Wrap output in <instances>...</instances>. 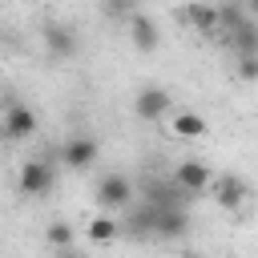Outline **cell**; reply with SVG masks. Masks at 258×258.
<instances>
[{
    "label": "cell",
    "instance_id": "obj_1",
    "mask_svg": "<svg viewBox=\"0 0 258 258\" xmlns=\"http://www.w3.org/2000/svg\"><path fill=\"white\" fill-rule=\"evenodd\" d=\"M149 210H153V218H149V238H161V242L185 238L189 214H185L181 202H177V206H153V202H149Z\"/></svg>",
    "mask_w": 258,
    "mask_h": 258
},
{
    "label": "cell",
    "instance_id": "obj_2",
    "mask_svg": "<svg viewBox=\"0 0 258 258\" xmlns=\"http://www.w3.org/2000/svg\"><path fill=\"white\" fill-rule=\"evenodd\" d=\"M40 40H44V48H48L52 60H73V56L81 52L77 28H73V24H60V20H48V24L40 28Z\"/></svg>",
    "mask_w": 258,
    "mask_h": 258
},
{
    "label": "cell",
    "instance_id": "obj_3",
    "mask_svg": "<svg viewBox=\"0 0 258 258\" xmlns=\"http://www.w3.org/2000/svg\"><path fill=\"white\" fill-rule=\"evenodd\" d=\"M93 198H97V206H105V210H129V202H133V181H129L125 173H105V177L97 181Z\"/></svg>",
    "mask_w": 258,
    "mask_h": 258
},
{
    "label": "cell",
    "instance_id": "obj_4",
    "mask_svg": "<svg viewBox=\"0 0 258 258\" xmlns=\"http://www.w3.org/2000/svg\"><path fill=\"white\" fill-rule=\"evenodd\" d=\"M36 125H40V121H36V113H32L28 105H16V101H12V105L4 109L0 133H4L8 141H28V137L36 133Z\"/></svg>",
    "mask_w": 258,
    "mask_h": 258
},
{
    "label": "cell",
    "instance_id": "obj_5",
    "mask_svg": "<svg viewBox=\"0 0 258 258\" xmlns=\"http://www.w3.org/2000/svg\"><path fill=\"white\" fill-rule=\"evenodd\" d=\"M169 93L161 89V85H145L137 97H133V113L141 117V121H161L165 113H169Z\"/></svg>",
    "mask_w": 258,
    "mask_h": 258
},
{
    "label": "cell",
    "instance_id": "obj_6",
    "mask_svg": "<svg viewBox=\"0 0 258 258\" xmlns=\"http://www.w3.org/2000/svg\"><path fill=\"white\" fill-rule=\"evenodd\" d=\"M52 181H56V173H52L48 161H24V165H20V194L44 198V194L52 189Z\"/></svg>",
    "mask_w": 258,
    "mask_h": 258
},
{
    "label": "cell",
    "instance_id": "obj_7",
    "mask_svg": "<svg viewBox=\"0 0 258 258\" xmlns=\"http://www.w3.org/2000/svg\"><path fill=\"white\" fill-rule=\"evenodd\" d=\"M210 185H214V202H218L222 210H238V206L250 198V185H246L238 173H222V177H210Z\"/></svg>",
    "mask_w": 258,
    "mask_h": 258
},
{
    "label": "cell",
    "instance_id": "obj_8",
    "mask_svg": "<svg viewBox=\"0 0 258 258\" xmlns=\"http://www.w3.org/2000/svg\"><path fill=\"white\" fill-rule=\"evenodd\" d=\"M125 28H129V40H133L137 52H157V48H161V32H157V24H153L145 12H133V16L125 20Z\"/></svg>",
    "mask_w": 258,
    "mask_h": 258
},
{
    "label": "cell",
    "instance_id": "obj_9",
    "mask_svg": "<svg viewBox=\"0 0 258 258\" xmlns=\"http://www.w3.org/2000/svg\"><path fill=\"white\" fill-rule=\"evenodd\" d=\"M97 157H101V145H97L93 137H69V141L60 145V161H64L69 169H89Z\"/></svg>",
    "mask_w": 258,
    "mask_h": 258
},
{
    "label": "cell",
    "instance_id": "obj_10",
    "mask_svg": "<svg viewBox=\"0 0 258 258\" xmlns=\"http://www.w3.org/2000/svg\"><path fill=\"white\" fill-rule=\"evenodd\" d=\"M173 181H177L189 198H198V194L210 189V169H206V161H181L177 173H173Z\"/></svg>",
    "mask_w": 258,
    "mask_h": 258
},
{
    "label": "cell",
    "instance_id": "obj_11",
    "mask_svg": "<svg viewBox=\"0 0 258 258\" xmlns=\"http://www.w3.org/2000/svg\"><path fill=\"white\" fill-rule=\"evenodd\" d=\"M246 20H250V12H246L242 0H226V4H218V32H222V36L238 32Z\"/></svg>",
    "mask_w": 258,
    "mask_h": 258
},
{
    "label": "cell",
    "instance_id": "obj_12",
    "mask_svg": "<svg viewBox=\"0 0 258 258\" xmlns=\"http://www.w3.org/2000/svg\"><path fill=\"white\" fill-rule=\"evenodd\" d=\"M185 20L198 28V32H218V8H210V4H189L185 8Z\"/></svg>",
    "mask_w": 258,
    "mask_h": 258
},
{
    "label": "cell",
    "instance_id": "obj_13",
    "mask_svg": "<svg viewBox=\"0 0 258 258\" xmlns=\"http://www.w3.org/2000/svg\"><path fill=\"white\" fill-rule=\"evenodd\" d=\"M226 40H230V44L238 48V56H246V52H258V20L250 16V20H246V24L238 28V32H230Z\"/></svg>",
    "mask_w": 258,
    "mask_h": 258
},
{
    "label": "cell",
    "instance_id": "obj_14",
    "mask_svg": "<svg viewBox=\"0 0 258 258\" xmlns=\"http://www.w3.org/2000/svg\"><path fill=\"white\" fill-rule=\"evenodd\" d=\"M173 133L185 137V141H189V137H202V133H206V117H202V113H177V117H173Z\"/></svg>",
    "mask_w": 258,
    "mask_h": 258
},
{
    "label": "cell",
    "instance_id": "obj_15",
    "mask_svg": "<svg viewBox=\"0 0 258 258\" xmlns=\"http://www.w3.org/2000/svg\"><path fill=\"white\" fill-rule=\"evenodd\" d=\"M117 234H121V222L109 218V214H101V218L89 222V238H93V242H113Z\"/></svg>",
    "mask_w": 258,
    "mask_h": 258
},
{
    "label": "cell",
    "instance_id": "obj_16",
    "mask_svg": "<svg viewBox=\"0 0 258 258\" xmlns=\"http://www.w3.org/2000/svg\"><path fill=\"white\" fill-rule=\"evenodd\" d=\"M44 238H48V246H56V250H73V226H64V222H52V226L44 230Z\"/></svg>",
    "mask_w": 258,
    "mask_h": 258
},
{
    "label": "cell",
    "instance_id": "obj_17",
    "mask_svg": "<svg viewBox=\"0 0 258 258\" xmlns=\"http://www.w3.org/2000/svg\"><path fill=\"white\" fill-rule=\"evenodd\" d=\"M105 12H109L113 20H129V16L137 12V0H105Z\"/></svg>",
    "mask_w": 258,
    "mask_h": 258
},
{
    "label": "cell",
    "instance_id": "obj_18",
    "mask_svg": "<svg viewBox=\"0 0 258 258\" xmlns=\"http://www.w3.org/2000/svg\"><path fill=\"white\" fill-rule=\"evenodd\" d=\"M238 77H242V81H258V52L238 56Z\"/></svg>",
    "mask_w": 258,
    "mask_h": 258
},
{
    "label": "cell",
    "instance_id": "obj_19",
    "mask_svg": "<svg viewBox=\"0 0 258 258\" xmlns=\"http://www.w3.org/2000/svg\"><path fill=\"white\" fill-rule=\"evenodd\" d=\"M242 4H246V12H250V16L258 20V0H242Z\"/></svg>",
    "mask_w": 258,
    "mask_h": 258
}]
</instances>
